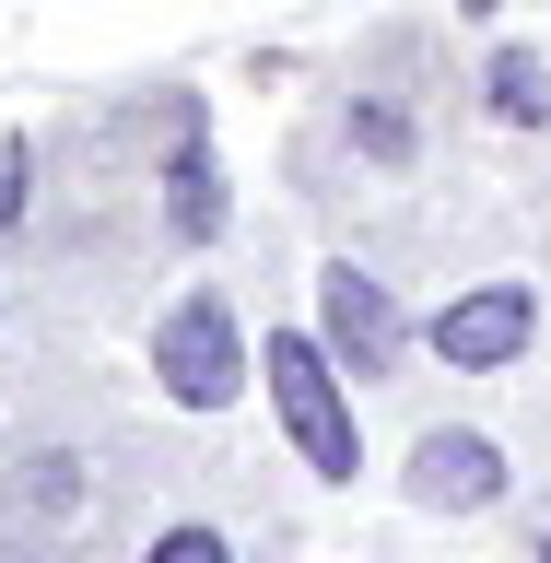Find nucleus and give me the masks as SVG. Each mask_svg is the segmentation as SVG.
<instances>
[{
	"instance_id": "obj_1",
	"label": "nucleus",
	"mask_w": 551,
	"mask_h": 563,
	"mask_svg": "<svg viewBox=\"0 0 551 563\" xmlns=\"http://www.w3.org/2000/svg\"><path fill=\"white\" fill-rule=\"evenodd\" d=\"M258 364H271V399H282V434L306 446L317 482H352L364 470V434H352V399H341V364L306 341V329H271L258 341Z\"/></svg>"
},
{
	"instance_id": "obj_2",
	"label": "nucleus",
	"mask_w": 551,
	"mask_h": 563,
	"mask_svg": "<svg viewBox=\"0 0 551 563\" xmlns=\"http://www.w3.org/2000/svg\"><path fill=\"white\" fill-rule=\"evenodd\" d=\"M153 376H165L176 411H223L246 387V341H235V306L223 294H176L165 329H153Z\"/></svg>"
},
{
	"instance_id": "obj_3",
	"label": "nucleus",
	"mask_w": 551,
	"mask_h": 563,
	"mask_svg": "<svg viewBox=\"0 0 551 563\" xmlns=\"http://www.w3.org/2000/svg\"><path fill=\"white\" fill-rule=\"evenodd\" d=\"M422 341H434V364H447V376H505V364L540 341V294H528V282H470V294H447V306H434V329H422Z\"/></svg>"
},
{
	"instance_id": "obj_4",
	"label": "nucleus",
	"mask_w": 551,
	"mask_h": 563,
	"mask_svg": "<svg viewBox=\"0 0 551 563\" xmlns=\"http://www.w3.org/2000/svg\"><path fill=\"white\" fill-rule=\"evenodd\" d=\"M317 352H329L341 376H387V364H399V306H387L376 271L341 258V271L317 282Z\"/></svg>"
},
{
	"instance_id": "obj_5",
	"label": "nucleus",
	"mask_w": 551,
	"mask_h": 563,
	"mask_svg": "<svg viewBox=\"0 0 551 563\" xmlns=\"http://www.w3.org/2000/svg\"><path fill=\"white\" fill-rule=\"evenodd\" d=\"M505 493V446L493 434H422L411 446V505L422 517H482Z\"/></svg>"
},
{
	"instance_id": "obj_6",
	"label": "nucleus",
	"mask_w": 551,
	"mask_h": 563,
	"mask_svg": "<svg viewBox=\"0 0 551 563\" xmlns=\"http://www.w3.org/2000/svg\"><path fill=\"white\" fill-rule=\"evenodd\" d=\"M176 235H223V176L200 153V106H176Z\"/></svg>"
},
{
	"instance_id": "obj_7",
	"label": "nucleus",
	"mask_w": 551,
	"mask_h": 563,
	"mask_svg": "<svg viewBox=\"0 0 551 563\" xmlns=\"http://www.w3.org/2000/svg\"><path fill=\"white\" fill-rule=\"evenodd\" d=\"M493 118H517V130H528V118H551V70L528 59V47L493 59Z\"/></svg>"
},
{
	"instance_id": "obj_8",
	"label": "nucleus",
	"mask_w": 551,
	"mask_h": 563,
	"mask_svg": "<svg viewBox=\"0 0 551 563\" xmlns=\"http://www.w3.org/2000/svg\"><path fill=\"white\" fill-rule=\"evenodd\" d=\"M352 141H364L376 165H411V118H399V106H352Z\"/></svg>"
},
{
	"instance_id": "obj_9",
	"label": "nucleus",
	"mask_w": 551,
	"mask_h": 563,
	"mask_svg": "<svg viewBox=\"0 0 551 563\" xmlns=\"http://www.w3.org/2000/svg\"><path fill=\"white\" fill-rule=\"evenodd\" d=\"M141 563H235V540H223V528H165Z\"/></svg>"
},
{
	"instance_id": "obj_10",
	"label": "nucleus",
	"mask_w": 551,
	"mask_h": 563,
	"mask_svg": "<svg viewBox=\"0 0 551 563\" xmlns=\"http://www.w3.org/2000/svg\"><path fill=\"white\" fill-rule=\"evenodd\" d=\"M24 176H35V141H0V223H24Z\"/></svg>"
},
{
	"instance_id": "obj_11",
	"label": "nucleus",
	"mask_w": 551,
	"mask_h": 563,
	"mask_svg": "<svg viewBox=\"0 0 551 563\" xmlns=\"http://www.w3.org/2000/svg\"><path fill=\"white\" fill-rule=\"evenodd\" d=\"M540 563H551V540H540Z\"/></svg>"
}]
</instances>
